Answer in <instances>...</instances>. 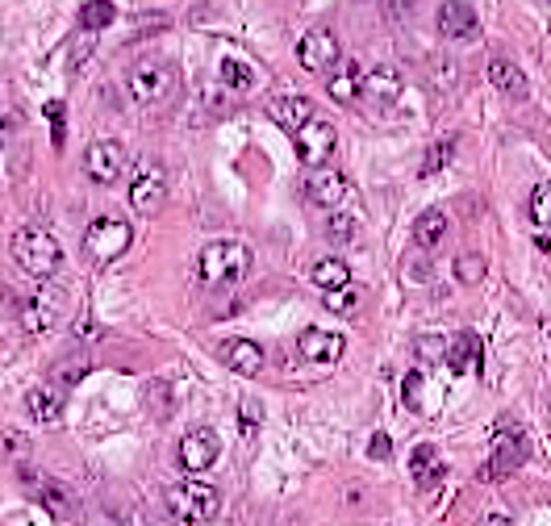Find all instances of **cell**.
Masks as SVG:
<instances>
[{
	"label": "cell",
	"instance_id": "35",
	"mask_svg": "<svg viewBox=\"0 0 551 526\" xmlns=\"http://www.w3.org/2000/svg\"><path fill=\"white\" fill-rule=\"evenodd\" d=\"M259 418H263V414H259V401H251V397H247L243 405H238V430H243V439H247V443L255 439Z\"/></svg>",
	"mask_w": 551,
	"mask_h": 526
},
{
	"label": "cell",
	"instance_id": "31",
	"mask_svg": "<svg viewBox=\"0 0 551 526\" xmlns=\"http://www.w3.org/2000/svg\"><path fill=\"white\" fill-rule=\"evenodd\" d=\"M531 222H535V230L551 234V184H535L531 188Z\"/></svg>",
	"mask_w": 551,
	"mask_h": 526
},
{
	"label": "cell",
	"instance_id": "26",
	"mask_svg": "<svg viewBox=\"0 0 551 526\" xmlns=\"http://www.w3.org/2000/svg\"><path fill=\"white\" fill-rule=\"evenodd\" d=\"M21 326H26V334H42V330H51V322H55V314H51V305H46L42 297H34V301H21Z\"/></svg>",
	"mask_w": 551,
	"mask_h": 526
},
{
	"label": "cell",
	"instance_id": "7",
	"mask_svg": "<svg viewBox=\"0 0 551 526\" xmlns=\"http://www.w3.org/2000/svg\"><path fill=\"white\" fill-rule=\"evenodd\" d=\"M167 201V172L163 163H138V172L130 180V205L134 213H142V218H151V213H159Z\"/></svg>",
	"mask_w": 551,
	"mask_h": 526
},
{
	"label": "cell",
	"instance_id": "24",
	"mask_svg": "<svg viewBox=\"0 0 551 526\" xmlns=\"http://www.w3.org/2000/svg\"><path fill=\"white\" fill-rule=\"evenodd\" d=\"M309 280H314L322 293H330V289H347V284H351V268H347L343 259H318L314 268H309Z\"/></svg>",
	"mask_w": 551,
	"mask_h": 526
},
{
	"label": "cell",
	"instance_id": "6",
	"mask_svg": "<svg viewBox=\"0 0 551 526\" xmlns=\"http://www.w3.org/2000/svg\"><path fill=\"white\" fill-rule=\"evenodd\" d=\"M126 167H130V155H126V147L117 138H97L84 151V172H88V180H97V184H117L126 176Z\"/></svg>",
	"mask_w": 551,
	"mask_h": 526
},
{
	"label": "cell",
	"instance_id": "14",
	"mask_svg": "<svg viewBox=\"0 0 551 526\" xmlns=\"http://www.w3.org/2000/svg\"><path fill=\"white\" fill-rule=\"evenodd\" d=\"M435 21H439V34L447 42H472L476 34H481V17H476V9L468 5V0H443Z\"/></svg>",
	"mask_w": 551,
	"mask_h": 526
},
{
	"label": "cell",
	"instance_id": "12",
	"mask_svg": "<svg viewBox=\"0 0 551 526\" xmlns=\"http://www.w3.org/2000/svg\"><path fill=\"white\" fill-rule=\"evenodd\" d=\"M343 334H334V330H322V326H309L301 330V339H297V351H301V360L305 364H318V368H330V364H339L343 360Z\"/></svg>",
	"mask_w": 551,
	"mask_h": 526
},
{
	"label": "cell",
	"instance_id": "20",
	"mask_svg": "<svg viewBox=\"0 0 551 526\" xmlns=\"http://www.w3.org/2000/svg\"><path fill=\"white\" fill-rule=\"evenodd\" d=\"M272 122L280 126V130H289V134H297L305 122H309V117H318V109H314V101H309V97H297V92H293V97H280V101H272Z\"/></svg>",
	"mask_w": 551,
	"mask_h": 526
},
{
	"label": "cell",
	"instance_id": "27",
	"mask_svg": "<svg viewBox=\"0 0 551 526\" xmlns=\"http://www.w3.org/2000/svg\"><path fill=\"white\" fill-rule=\"evenodd\" d=\"M84 376H88V355H67V360H59L51 368V380H55V385H63V389L80 385Z\"/></svg>",
	"mask_w": 551,
	"mask_h": 526
},
{
	"label": "cell",
	"instance_id": "15",
	"mask_svg": "<svg viewBox=\"0 0 551 526\" xmlns=\"http://www.w3.org/2000/svg\"><path fill=\"white\" fill-rule=\"evenodd\" d=\"M63 410H67V389L55 385V380H46V385H34V389L26 393V414H30L34 422L55 426V422L63 418Z\"/></svg>",
	"mask_w": 551,
	"mask_h": 526
},
{
	"label": "cell",
	"instance_id": "29",
	"mask_svg": "<svg viewBox=\"0 0 551 526\" xmlns=\"http://www.w3.org/2000/svg\"><path fill=\"white\" fill-rule=\"evenodd\" d=\"M38 493H42L46 506H51V514H55V518H67L71 510H76V497H71L59 481H42V489H38Z\"/></svg>",
	"mask_w": 551,
	"mask_h": 526
},
{
	"label": "cell",
	"instance_id": "23",
	"mask_svg": "<svg viewBox=\"0 0 551 526\" xmlns=\"http://www.w3.org/2000/svg\"><path fill=\"white\" fill-rule=\"evenodd\" d=\"M359 84H364V71H359L355 63H343V67L326 80V92H330V101L351 105V101H359Z\"/></svg>",
	"mask_w": 551,
	"mask_h": 526
},
{
	"label": "cell",
	"instance_id": "34",
	"mask_svg": "<svg viewBox=\"0 0 551 526\" xmlns=\"http://www.w3.org/2000/svg\"><path fill=\"white\" fill-rule=\"evenodd\" d=\"M326 309H330V314H355V309H359V293L351 289V284H347V289H330L326 293Z\"/></svg>",
	"mask_w": 551,
	"mask_h": 526
},
{
	"label": "cell",
	"instance_id": "40",
	"mask_svg": "<svg viewBox=\"0 0 551 526\" xmlns=\"http://www.w3.org/2000/svg\"><path fill=\"white\" fill-rule=\"evenodd\" d=\"M46 117H51V126H55V142H63V105L51 101L46 105Z\"/></svg>",
	"mask_w": 551,
	"mask_h": 526
},
{
	"label": "cell",
	"instance_id": "42",
	"mask_svg": "<svg viewBox=\"0 0 551 526\" xmlns=\"http://www.w3.org/2000/svg\"><path fill=\"white\" fill-rule=\"evenodd\" d=\"M418 389H422V372H410L405 376V401L418 405Z\"/></svg>",
	"mask_w": 551,
	"mask_h": 526
},
{
	"label": "cell",
	"instance_id": "36",
	"mask_svg": "<svg viewBox=\"0 0 551 526\" xmlns=\"http://www.w3.org/2000/svg\"><path fill=\"white\" fill-rule=\"evenodd\" d=\"M17 126H21V113L9 109V105H0V142H9L17 134Z\"/></svg>",
	"mask_w": 551,
	"mask_h": 526
},
{
	"label": "cell",
	"instance_id": "3",
	"mask_svg": "<svg viewBox=\"0 0 551 526\" xmlns=\"http://www.w3.org/2000/svg\"><path fill=\"white\" fill-rule=\"evenodd\" d=\"M126 88H130V97H134L138 105H163V101L180 88V76H176L172 63H163V59H142V63L130 67Z\"/></svg>",
	"mask_w": 551,
	"mask_h": 526
},
{
	"label": "cell",
	"instance_id": "1",
	"mask_svg": "<svg viewBox=\"0 0 551 526\" xmlns=\"http://www.w3.org/2000/svg\"><path fill=\"white\" fill-rule=\"evenodd\" d=\"M197 272L209 289H234V284L251 272V247L238 243V238H218V243L201 247Z\"/></svg>",
	"mask_w": 551,
	"mask_h": 526
},
{
	"label": "cell",
	"instance_id": "10",
	"mask_svg": "<svg viewBox=\"0 0 551 526\" xmlns=\"http://www.w3.org/2000/svg\"><path fill=\"white\" fill-rule=\"evenodd\" d=\"M305 193L318 209H347L355 201V188L343 172H330V167H314L305 180Z\"/></svg>",
	"mask_w": 551,
	"mask_h": 526
},
{
	"label": "cell",
	"instance_id": "17",
	"mask_svg": "<svg viewBox=\"0 0 551 526\" xmlns=\"http://www.w3.org/2000/svg\"><path fill=\"white\" fill-rule=\"evenodd\" d=\"M218 355H222V364H226L230 372H238L243 380H251V376L263 372V351H259L251 339H226V343L218 347Z\"/></svg>",
	"mask_w": 551,
	"mask_h": 526
},
{
	"label": "cell",
	"instance_id": "16",
	"mask_svg": "<svg viewBox=\"0 0 551 526\" xmlns=\"http://www.w3.org/2000/svg\"><path fill=\"white\" fill-rule=\"evenodd\" d=\"M401 88H405V80H401L397 67H372V71H364L359 97L372 101V105H397L401 101Z\"/></svg>",
	"mask_w": 551,
	"mask_h": 526
},
{
	"label": "cell",
	"instance_id": "44",
	"mask_svg": "<svg viewBox=\"0 0 551 526\" xmlns=\"http://www.w3.org/2000/svg\"><path fill=\"white\" fill-rule=\"evenodd\" d=\"M481 526H514V522H510L506 514H485V522H481Z\"/></svg>",
	"mask_w": 551,
	"mask_h": 526
},
{
	"label": "cell",
	"instance_id": "21",
	"mask_svg": "<svg viewBox=\"0 0 551 526\" xmlns=\"http://www.w3.org/2000/svg\"><path fill=\"white\" fill-rule=\"evenodd\" d=\"M410 472H414L418 489H435L447 476V464H443V456H439L435 447L422 443V447H414V456H410Z\"/></svg>",
	"mask_w": 551,
	"mask_h": 526
},
{
	"label": "cell",
	"instance_id": "28",
	"mask_svg": "<svg viewBox=\"0 0 551 526\" xmlns=\"http://www.w3.org/2000/svg\"><path fill=\"white\" fill-rule=\"evenodd\" d=\"M355 230H359V218H355V213L330 209V218H326V238H330V243H351Z\"/></svg>",
	"mask_w": 551,
	"mask_h": 526
},
{
	"label": "cell",
	"instance_id": "39",
	"mask_svg": "<svg viewBox=\"0 0 551 526\" xmlns=\"http://www.w3.org/2000/svg\"><path fill=\"white\" fill-rule=\"evenodd\" d=\"M368 456H372V460H389V435H372Z\"/></svg>",
	"mask_w": 551,
	"mask_h": 526
},
{
	"label": "cell",
	"instance_id": "25",
	"mask_svg": "<svg viewBox=\"0 0 551 526\" xmlns=\"http://www.w3.org/2000/svg\"><path fill=\"white\" fill-rule=\"evenodd\" d=\"M113 17H117V9L109 5V0H88V5H80V30H88V34H101V30H109L113 26Z\"/></svg>",
	"mask_w": 551,
	"mask_h": 526
},
{
	"label": "cell",
	"instance_id": "11",
	"mask_svg": "<svg viewBox=\"0 0 551 526\" xmlns=\"http://www.w3.org/2000/svg\"><path fill=\"white\" fill-rule=\"evenodd\" d=\"M218 456H222V439L205 426L188 430V435L180 439V447H176V460H180L184 472H209L213 464H218Z\"/></svg>",
	"mask_w": 551,
	"mask_h": 526
},
{
	"label": "cell",
	"instance_id": "30",
	"mask_svg": "<svg viewBox=\"0 0 551 526\" xmlns=\"http://www.w3.org/2000/svg\"><path fill=\"white\" fill-rule=\"evenodd\" d=\"M222 84L234 88V92H247V88L255 84L251 63H243V59H222Z\"/></svg>",
	"mask_w": 551,
	"mask_h": 526
},
{
	"label": "cell",
	"instance_id": "5",
	"mask_svg": "<svg viewBox=\"0 0 551 526\" xmlns=\"http://www.w3.org/2000/svg\"><path fill=\"white\" fill-rule=\"evenodd\" d=\"M130 243H134V230H130V222H122V218H97V222L88 226V234H84V251L97 259V263L122 259V255L130 251Z\"/></svg>",
	"mask_w": 551,
	"mask_h": 526
},
{
	"label": "cell",
	"instance_id": "43",
	"mask_svg": "<svg viewBox=\"0 0 551 526\" xmlns=\"http://www.w3.org/2000/svg\"><path fill=\"white\" fill-rule=\"evenodd\" d=\"M5 451L21 456V451H26V435H5Z\"/></svg>",
	"mask_w": 551,
	"mask_h": 526
},
{
	"label": "cell",
	"instance_id": "9",
	"mask_svg": "<svg viewBox=\"0 0 551 526\" xmlns=\"http://www.w3.org/2000/svg\"><path fill=\"white\" fill-rule=\"evenodd\" d=\"M339 59H343V46H339V38H334V30H326V26L309 30L297 42V63L309 71V76H322V71L339 67Z\"/></svg>",
	"mask_w": 551,
	"mask_h": 526
},
{
	"label": "cell",
	"instance_id": "22",
	"mask_svg": "<svg viewBox=\"0 0 551 526\" xmlns=\"http://www.w3.org/2000/svg\"><path fill=\"white\" fill-rule=\"evenodd\" d=\"M447 213L443 209H426V213H418V222H414V243L422 247V251H435L443 238H447Z\"/></svg>",
	"mask_w": 551,
	"mask_h": 526
},
{
	"label": "cell",
	"instance_id": "38",
	"mask_svg": "<svg viewBox=\"0 0 551 526\" xmlns=\"http://www.w3.org/2000/svg\"><path fill=\"white\" fill-rule=\"evenodd\" d=\"M418 355L430 364V360H447V343H439V339H422L418 343Z\"/></svg>",
	"mask_w": 551,
	"mask_h": 526
},
{
	"label": "cell",
	"instance_id": "4",
	"mask_svg": "<svg viewBox=\"0 0 551 526\" xmlns=\"http://www.w3.org/2000/svg\"><path fill=\"white\" fill-rule=\"evenodd\" d=\"M167 506H172V514L180 518V522H209V518H218V510H222V493L213 489V485H205V481H180V485H172L167 489Z\"/></svg>",
	"mask_w": 551,
	"mask_h": 526
},
{
	"label": "cell",
	"instance_id": "32",
	"mask_svg": "<svg viewBox=\"0 0 551 526\" xmlns=\"http://www.w3.org/2000/svg\"><path fill=\"white\" fill-rule=\"evenodd\" d=\"M455 159V138H443V142H435V147L426 151V159H422V176H439L443 167Z\"/></svg>",
	"mask_w": 551,
	"mask_h": 526
},
{
	"label": "cell",
	"instance_id": "13",
	"mask_svg": "<svg viewBox=\"0 0 551 526\" xmlns=\"http://www.w3.org/2000/svg\"><path fill=\"white\" fill-rule=\"evenodd\" d=\"M526 451H531V443H526V435H518V430H501V435L493 439V460L485 464V481H501V476H510V472H518L522 468V460H526Z\"/></svg>",
	"mask_w": 551,
	"mask_h": 526
},
{
	"label": "cell",
	"instance_id": "2",
	"mask_svg": "<svg viewBox=\"0 0 551 526\" xmlns=\"http://www.w3.org/2000/svg\"><path fill=\"white\" fill-rule=\"evenodd\" d=\"M13 259H17V268L26 272V276H34V280H51V276L63 268V247H59L46 230L26 226V230H17V234H13Z\"/></svg>",
	"mask_w": 551,
	"mask_h": 526
},
{
	"label": "cell",
	"instance_id": "41",
	"mask_svg": "<svg viewBox=\"0 0 551 526\" xmlns=\"http://www.w3.org/2000/svg\"><path fill=\"white\" fill-rule=\"evenodd\" d=\"M435 80H439L443 88L455 84V63H451V59H439V63H435Z\"/></svg>",
	"mask_w": 551,
	"mask_h": 526
},
{
	"label": "cell",
	"instance_id": "18",
	"mask_svg": "<svg viewBox=\"0 0 551 526\" xmlns=\"http://www.w3.org/2000/svg\"><path fill=\"white\" fill-rule=\"evenodd\" d=\"M489 84H493L506 101H526V97H531V84H526L522 67L510 63V59H501V55L489 59Z\"/></svg>",
	"mask_w": 551,
	"mask_h": 526
},
{
	"label": "cell",
	"instance_id": "19",
	"mask_svg": "<svg viewBox=\"0 0 551 526\" xmlns=\"http://www.w3.org/2000/svg\"><path fill=\"white\" fill-rule=\"evenodd\" d=\"M447 368L455 376H468V372H481V339L472 330H460L455 339L447 343Z\"/></svg>",
	"mask_w": 551,
	"mask_h": 526
},
{
	"label": "cell",
	"instance_id": "33",
	"mask_svg": "<svg viewBox=\"0 0 551 526\" xmlns=\"http://www.w3.org/2000/svg\"><path fill=\"white\" fill-rule=\"evenodd\" d=\"M455 280H460V284H481L485 280V259L481 255H460V259H455Z\"/></svg>",
	"mask_w": 551,
	"mask_h": 526
},
{
	"label": "cell",
	"instance_id": "37",
	"mask_svg": "<svg viewBox=\"0 0 551 526\" xmlns=\"http://www.w3.org/2000/svg\"><path fill=\"white\" fill-rule=\"evenodd\" d=\"M418 5H422V0H385V13H389L393 21H405Z\"/></svg>",
	"mask_w": 551,
	"mask_h": 526
},
{
	"label": "cell",
	"instance_id": "8",
	"mask_svg": "<svg viewBox=\"0 0 551 526\" xmlns=\"http://www.w3.org/2000/svg\"><path fill=\"white\" fill-rule=\"evenodd\" d=\"M297 142V155L305 167H326V159L334 155V147H339V130H334L326 117H309V122L293 134Z\"/></svg>",
	"mask_w": 551,
	"mask_h": 526
}]
</instances>
